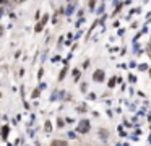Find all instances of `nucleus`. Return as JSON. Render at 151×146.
<instances>
[{
  "instance_id": "f03ea898",
  "label": "nucleus",
  "mask_w": 151,
  "mask_h": 146,
  "mask_svg": "<svg viewBox=\"0 0 151 146\" xmlns=\"http://www.w3.org/2000/svg\"><path fill=\"white\" fill-rule=\"evenodd\" d=\"M93 78H94L96 81H102V80H104V71H102V70H96L94 75H93Z\"/></svg>"
},
{
  "instance_id": "20e7f679",
  "label": "nucleus",
  "mask_w": 151,
  "mask_h": 146,
  "mask_svg": "<svg viewBox=\"0 0 151 146\" xmlns=\"http://www.w3.org/2000/svg\"><path fill=\"white\" fill-rule=\"evenodd\" d=\"M50 130H52V123L46 122V132H50Z\"/></svg>"
},
{
  "instance_id": "6e6552de",
  "label": "nucleus",
  "mask_w": 151,
  "mask_h": 146,
  "mask_svg": "<svg viewBox=\"0 0 151 146\" xmlns=\"http://www.w3.org/2000/svg\"><path fill=\"white\" fill-rule=\"evenodd\" d=\"M101 136H102V138H104V140H106V136H107V133H106V132H104V130H101Z\"/></svg>"
},
{
  "instance_id": "39448f33",
  "label": "nucleus",
  "mask_w": 151,
  "mask_h": 146,
  "mask_svg": "<svg viewBox=\"0 0 151 146\" xmlns=\"http://www.w3.org/2000/svg\"><path fill=\"white\" fill-rule=\"evenodd\" d=\"M115 84V78H111V81H109V88H114Z\"/></svg>"
},
{
  "instance_id": "423d86ee",
  "label": "nucleus",
  "mask_w": 151,
  "mask_h": 146,
  "mask_svg": "<svg viewBox=\"0 0 151 146\" xmlns=\"http://www.w3.org/2000/svg\"><path fill=\"white\" fill-rule=\"evenodd\" d=\"M73 76H75V80H78V76H80V71H78V70H73Z\"/></svg>"
},
{
  "instance_id": "9d476101",
  "label": "nucleus",
  "mask_w": 151,
  "mask_h": 146,
  "mask_svg": "<svg viewBox=\"0 0 151 146\" xmlns=\"http://www.w3.org/2000/svg\"><path fill=\"white\" fill-rule=\"evenodd\" d=\"M0 97H2V94H0Z\"/></svg>"
},
{
  "instance_id": "f257e3e1",
  "label": "nucleus",
  "mask_w": 151,
  "mask_h": 146,
  "mask_svg": "<svg viewBox=\"0 0 151 146\" xmlns=\"http://www.w3.org/2000/svg\"><path fill=\"white\" fill-rule=\"evenodd\" d=\"M76 130H78L80 133H88L89 132V122H88V120H81Z\"/></svg>"
},
{
  "instance_id": "7ed1b4c3",
  "label": "nucleus",
  "mask_w": 151,
  "mask_h": 146,
  "mask_svg": "<svg viewBox=\"0 0 151 146\" xmlns=\"http://www.w3.org/2000/svg\"><path fill=\"white\" fill-rule=\"evenodd\" d=\"M50 146H67V141H63V140H54L50 143Z\"/></svg>"
},
{
  "instance_id": "1a4fd4ad",
  "label": "nucleus",
  "mask_w": 151,
  "mask_h": 146,
  "mask_svg": "<svg viewBox=\"0 0 151 146\" xmlns=\"http://www.w3.org/2000/svg\"><path fill=\"white\" fill-rule=\"evenodd\" d=\"M4 34V28H2V24H0V36Z\"/></svg>"
},
{
  "instance_id": "0eeeda50",
  "label": "nucleus",
  "mask_w": 151,
  "mask_h": 146,
  "mask_svg": "<svg viewBox=\"0 0 151 146\" xmlns=\"http://www.w3.org/2000/svg\"><path fill=\"white\" fill-rule=\"evenodd\" d=\"M7 133H8V127H4V130H2V135L7 136Z\"/></svg>"
}]
</instances>
